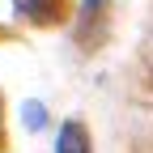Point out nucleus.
<instances>
[{
    "mask_svg": "<svg viewBox=\"0 0 153 153\" xmlns=\"http://www.w3.org/2000/svg\"><path fill=\"white\" fill-rule=\"evenodd\" d=\"M55 153H89V136H85V128L76 123V119L60 128V140H55Z\"/></svg>",
    "mask_w": 153,
    "mask_h": 153,
    "instance_id": "nucleus-1",
    "label": "nucleus"
}]
</instances>
